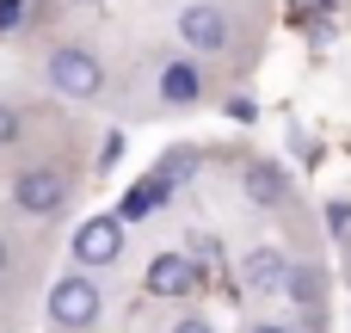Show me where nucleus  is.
Instances as JSON below:
<instances>
[{"instance_id": "f257e3e1", "label": "nucleus", "mask_w": 351, "mask_h": 333, "mask_svg": "<svg viewBox=\"0 0 351 333\" xmlns=\"http://www.w3.org/2000/svg\"><path fill=\"white\" fill-rule=\"evenodd\" d=\"M43 74H49V87L68 93V99H99V93H105V68H99V56L80 49V43H62Z\"/></svg>"}, {"instance_id": "f03ea898", "label": "nucleus", "mask_w": 351, "mask_h": 333, "mask_svg": "<svg viewBox=\"0 0 351 333\" xmlns=\"http://www.w3.org/2000/svg\"><path fill=\"white\" fill-rule=\"evenodd\" d=\"M49 321L56 328H93L99 321V284L93 278H56L49 284Z\"/></svg>"}, {"instance_id": "7ed1b4c3", "label": "nucleus", "mask_w": 351, "mask_h": 333, "mask_svg": "<svg viewBox=\"0 0 351 333\" xmlns=\"http://www.w3.org/2000/svg\"><path fill=\"white\" fill-rule=\"evenodd\" d=\"M12 204H19L25 216H56V210L68 204V173H56V167L19 173V179H12Z\"/></svg>"}, {"instance_id": "20e7f679", "label": "nucleus", "mask_w": 351, "mask_h": 333, "mask_svg": "<svg viewBox=\"0 0 351 333\" xmlns=\"http://www.w3.org/2000/svg\"><path fill=\"white\" fill-rule=\"evenodd\" d=\"M148 290L154 297H197L204 290V266L191 253H154L148 260Z\"/></svg>"}, {"instance_id": "39448f33", "label": "nucleus", "mask_w": 351, "mask_h": 333, "mask_svg": "<svg viewBox=\"0 0 351 333\" xmlns=\"http://www.w3.org/2000/svg\"><path fill=\"white\" fill-rule=\"evenodd\" d=\"M179 37H185L191 49H204V56H222V49H228V37H234V25H228V12H222V6H185Z\"/></svg>"}, {"instance_id": "423d86ee", "label": "nucleus", "mask_w": 351, "mask_h": 333, "mask_svg": "<svg viewBox=\"0 0 351 333\" xmlns=\"http://www.w3.org/2000/svg\"><path fill=\"white\" fill-rule=\"evenodd\" d=\"M117 253H123V222H117V216L80 222V235H74V260H80V266H111Z\"/></svg>"}, {"instance_id": "0eeeda50", "label": "nucleus", "mask_w": 351, "mask_h": 333, "mask_svg": "<svg viewBox=\"0 0 351 333\" xmlns=\"http://www.w3.org/2000/svg\"><path fill=\"white\" fill-rule=\"evenodd\" d=\"M284 272H290V260H284L278 247H253V253L241 260V284L259 290V297H284Z\"/></svg>"}, {"instance_id": "6e6552de", "label": "nucleus", "mask_w": 351, "mask_h": 333, "mask_svg": "<svg viewBox=\"0 0 351 333\" xmlns=\"http://www.w3.org/2000/svg\"><path fill=\"white\" fill-rule=\"evenodd\" d=\"M197 93H204V74L191 62H167L160 68V99L167 105H197Z\"/></svg>"}, {"instance_id": "1a4fd4ad", "label": "nucleus", "mask_w": 351, "mask_h": 333, "mask_svg": "<svg viewBox=\"0 0 351 333\" xmlns=\"http://www.w3.org/2000/svg\"><path fill=\"white\" fill-rule=\"evenodd\" d=\"M247 198L253 204H284V167H247Z\"/></svg>"}, {"instance_id": "9d476101", "label": "nucleus", "mask_w": 351, "mask_h": 333, "mask_svg": "<svg viewBox=\"0 0 351 333\" xmlns=\"http://www.w3.org/2000/svg\"><path fill=\"white\" fill-rule=\"evenodd\" d=\"M160 198H167V185H160V179L148 173L142 185H130V198H123V210H117V222H136V216H148V210H154Z\"/></svg>"}, {"instance_id": "9b49d317", "label": "nucleus", "mask_w": 351, "mask_h": 333, "mask_svg": "<svg viewBox=\"0 0 351 333\" xmlns=\"http://www.w3.org/2000/svg\"><path fill=\"white\" fill-rule=\"evenodd\" d=\"M191 173H197V154H191V148H179V154H167V161L154 167V179H160L167 192H173V185H185Z\"/></svg>"}, {"instance_id": "f8f14e48", "label": "nucleus", "mask_w": 351, "mask_h": 333, "mask_svg": "<svg viewBox=\"0 0 351 333\" xmlns=\"http://www.w3.org/2000/svg\"><path fill=\"white\" fill-rule=\"evenodd\" d=\"M284 297H296L302 309H315V297H321V278H315L308 266H290V272H284Z\"/></svg>"}, {"instance_id": "ddd939ff", "label": "nucleus", "mask_w": 351, "mask_h": 333, "mask_svg": "<svg viewBox=\"0 0 351 333\" xmlns=\"http://www.w3.org/2000/svg\"><path fill=\"white\" fill-rule=\"evenodd\" d=\"M31 6H37V0H0V31H6V37L25 31V25H31Z\"/></svg>"}, {"instance_id": "4468645a", "label": "nucleus", "mask_w": 351, "mask_h": 333, "mask_svg": "<svg viewBox=\"0 0 351 333\" xmlns=\"http://www.w3.org/2000/svg\"><path fill=\"white\" fill-rule=\"evenodd\" d=\"M6 142H19V111H12V105H0V148H6Z\"/></svg>"}, {"instance_id": "2eb2a0df", "label": "nucleus", "mask_w": 351, "mask_h": 333, "mask_svg": "<svg viewBox=\"0 0 351 333\" xmlns=\"http://www.w3.org/2000/svg\"><path fill=\"white\" fill-rule=\"evenodd\" d=\"M117 161H123V136L111 130V136H105V154H99V167H117Z\"/></svg>"}, {"instance_id": "dca6fc26", "label": "nucleus", "mask_w": 351, "mask_h": 333, "mask_svg": "<svg viewBox=\"0 0 351 333\" xmlns=\"http://www.w3.org/2000/svg\"><path fill=\"white\" fill-rule=\"evenodd\" d=\"M290 6H296V12H327L333 0H290Z\"/></svg>"}, {"instance_id": "f3484780", "label": "nucleus", "mask_w": 351, "mask_h": 333, "mask_svg": "<svg viewBox=\"0 0 351 333\" xmlns=\"http://www.w3.org/2000/svg\"><path fill=\"white\" fill-rule=\"evenodd\" d=\"M173 333H216V328H210V321H179Z\"/></svg>"}, {"instance_id": "a211bd4d", "label": "nucleus", "mask_w": 351, "mask_h": 333, "mask_svg": "<svg viewBox=\"0 0 351 333\" xmlns=\"http://www.w3.org/2000/svg\"><path fill=\"white\" fill-rule=\"evenodd\" d=\"M253 333H290V328H278V321H265V328H253Z\"/></svg>"}, {"instance_id": "6ab92c4d", "label": "nucleus", "mask_w": 351, "mask_h": 333, "mask_svg": "<svg viewBox=\"0 0 351 333\" xmlns=\"http://www.w3.org/2000/svg\"><path fill=\"white\" fill-rule=\"evenodd\" d=\"M0 272H6V241H0Z\"/></svg>"}]
</instances>
